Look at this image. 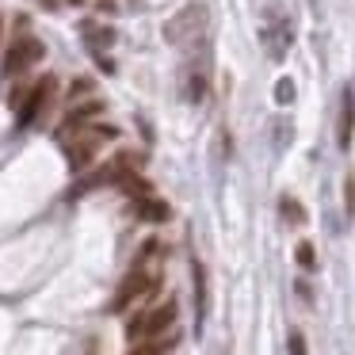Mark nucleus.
I'll list each match as a JSON object with an SVG mask.
<instances>
[{"mask_svg": "<svg viewBox=\"0 0 355 355\" xmlns=\"http://www.w3.org/2000/svg\"><path fill=\"white\" fill-rule=\"evenodd\" d=\"M157 252H161L157 245H146V252L138 256V263H134V268L126 271V279L119 283L115 298H111V309H115V313H123V309H130L134 302L149 298V294L157 291V279H161V275H157V268H153Z\"/></svg>", "mask_w": 355, "mask_h": 355, "instance_id": "f257e3e1", "label": "nucleus"}, {"mask_svg": "<svg viewBox=\"0 0 355 355\" xmlns=\"http://www.w3.org/2000/svg\"><path fill=\"white\" fill-rule=\"evenodd\" d=\"M172 324H176V302H161V306L146 309L141 317H134L126 324V336L130 340H161Z\"/></svg>", "mask_w": 355, "mask_h": 355, "instance_id": "f03ea898", "label": "nucleus"}, {"mask_svg": "<svg viewBox=\"0 0 355 355\" xmlns=\"http://www.w3.org/2000/svg\"><path fill=\"white\" fill-rule=\"evenodd\" d=\"M42 54H46V46H42L35 35H16L12 39V46L4 50V62H0V69H4V77H19V73H27L31 65L42 62Z\"/></svg>", "mask_w": 355, "mask_h": 355, "instance_id": "7ed1b4c3", "label": "nucleus"}, {"mask_svg": "<svg viewBox=\"0 0 355 355\" xmlns=\"http://www.w3.org/2000/svg\"><path fill=\"white\" fill-rule=\"evenodd\" d=\"M202 27H207V8H202V4H187V8L180 12L176 19H168V27H164V39L176 42V46H187V50H191L195 42L202 39Z\"/></svg>", "mask_w": 355, "mask_h": 355, "instance_id": "20e7f679", "label": "nucleus"}, {"mask_svg": "<svg viewBox=\"0 0 355 355\" xmlns=\"http://www.w3.org/2000/svg\"><path fill=\"white\" fill-rule=\"evenodd\" d=\"M50 88H54V77H42V80H35V85H27L24 100L16 103V126H19V130L35 126L39 111L46 107V100H50Z\"/></svg>", "mask_w": 355, "mask_h": 355, "instance_id": "39448f33", "label": "nucleus"}, {"mask_svg": "<svg viewBox=\"0 0 355 355\" xmlns=\"http://www.w3.org/2000/svg\"><path fill=\"white\" fill-rule=\"evenodd\" d=\"M100 141H103V138L92 130V126H88V130H80L77 138L65 146V161H69V168H73V172H85L88 164L96 161V153H100Z\"/></svg>", "mask_w": 355, "mask_h": 355, "instance_id": "423d86ee", "label": "nucleus"}, {"mask_svg": "<svg viewBox=\"0 0 355 355\" xmlns=\"http://www.w3.org/2000/svg\"><path fill=\"white\" fill-rule=\"evenodd\" d=\"M96 115H103V103L100 100H88L85 107H73L69 115L62 119V126H58V138H77L80 130H88V126L96 123Z\"/></svg>", "mask_w": 355, "mask_h": 355, "instance_id": "0eeeda50", "label": "nucleus"}, {"mask_svg": "<svg viewBox=\"0 0 355 355\" xmlns=\"http://www.w3.org/2000/svg\"><path fill=\"white\" fill-rule=\"evenodd\" d=\"M355 138V85H344L340 92V119H336V146L347 149Z\"/></svg>", "mask_w": 355, "mask_h": 355, "instance_id": "6e6552de", "label": "nucleus"}, {"mask_svg": "<svg viewBox=\"0 0 355 355\" xmlns=\"http://www.w3.org/2000/svg\"><path fill=\"white\" fill-rule=\"evenodd\" d=\"M260 42H263V50H268L271 62H283V58L291 54L294 31L283 24V19H279V24H271V27H263V31H260Z\"/></svg>", "mask_w": 355, "mask_h": 355, "instance_id": "1a4fd4ad", "label": "nucleus"}, {"mask_svg": "<svg viewBox=\"0 0 355 355\" xmlns=\"http://www.w3.org/2000/svg\"><path fill=\"white\" fill-rule=\"evenodd\" d=\"M80 39L92 46V54H103L107 46H115V31H111V27H103V24H92V19H88V24H80Z\"/></svg>", "mask_w": 355, "mask_h": 355, "instance_id": "9d476101", "label": "nucleus"}, {"mask_svg": "<svg viewBox=\"0 0 355 355\" xmlns=\"http://www.w3.org/2000/svg\"><path fill=\"white\" fill-rule=\"evenodd\" d=\"M134 214H138L141 222H168L172 210H168V202H161V199H153V195H146V199L134 202Z\"/></svg>", "mask_w": 355, "mask_h": 355, "instance_id": "9b49d317", "label": "nucleus"}, {"mask_svg": "<svg viewBox=\"0 0 355 355\" xmlns=\"http://www.w3.org/2000/svg\"><path fill=\"white\" fill-rule=\"evenodd\" d=\"M191 271H195V313H199V324H202V317H207V271H202L199 260L191 263Z\"/></svg>", "mask_w": 355, "mask_h": 355, "instance_id": "f8f14e48", "label": "nucleus"}, {"mask_svg": "<svg viewBox=\"0 0 355 355\" xmlns=\"http://www.w3.org/2000/svg\"><path fill=\"white\" fill-rule=\"evenodd\" d=\"M279 210H283V222H291V225H302V222H306V210H302V202L291 199V195H283V199H279Z\"/></svg>", "mask_w": 355, "mask_h": 355, "instance_id": "ddd939ff", "label": "nucleus"}, {"mask_svg": "<svg viewBox=\"0 0 355 355\" xmlns=\"http://www.w3.org/2000/svg\"><path fill=\"white\" fill-rule=\"evenodd\" d=\"M164 352H168V344H164V340H138V344H134L126 355H164Z\"/></svg>", "mask_w": 355, "mask_h": 355, "instance_id": "4468645a", "label": "nucleus"}, {"mask_svg": "<svg viewBox=\"0 0 355 355\" xmlns=\"http://www.w3.org/2000/svg\"><path fill=\"white\" fill-rule=\"evenodd\" d=\"M298 263H302L306 271H313L317 256H313V245H309V241H302V245H298Z\"/></svg>", "mask_w": 355, "mask_h": 355, "instance_id": "2eb2a0df", "label": "nucleus"}, {"mask_svg": "<svg viewBox=\"0 0 355 355\" xmlns=\"http://www.w3.org/2000/svg\"><path fill=\"white\" fill-rule=\"evenodd\" d=\"M275 100H279V103H291V100H294V80H291V77H283V80L275 85Z\"/></svg>", "mask_w": 355, "mask_h": 355, "instance_id": "dca6fc26", "label": "nucleus"}, {"mask_svg": "<svg viewBox=\"0 0 355 355\" xmlns=\"http://www.w3.org/2000/svg\"><path fill=\"white\" fill-rule=\"evenodd\" d=\"M344 210L355 218V172L347 176V184H344Z\"/></svg>", "mask_w": 355, "mask_h": 355, "instance_id": "f3484780", "label": "nucleus"}, {"mask_svg": "<svg viewBox=\"0 0 355 355\" xmlns=\"http://www.w3.org/2000/svg\"><path fill=\"white\" fill-rule=\"evenodd\" d=\"M286 141H291V123L279 119V123H275V149H286Z\"/></svg>", "mask_w": 355, "mask_h": 355, "instance_id": "a211bd4d", "label": "nucleus"}, {"mask_svg": "<svg viewBox=\"0 0 355 355\" xmlns=\"http://www.w3.org/2000/svg\"><path fill=\"white\" fill-rule=\"evenodd\" d=\"M286 347H291V355H309V347H306V336H302V332H291V340H286Z\"/></svg>", "mask_w": 355, "mask_h": 355, "instance_id": "6ab92c4d", "label": "nucleus"}, {"mask_svg": "<svg viewBox=\"0 0 355 355\" xmlns=\"http://www.w3.org/2000/svg\"><path fill=\"white\" fill-rule=\"evenodd\" d=\"M88 92H92V80H88V77H80V80H73L69 100H80V96H88Z\"/></svg>", "mask_w": 355, "mask_h": 355, "instance_id": "aec40b11", "label": "nucleus"}, {"mask_svg": "<svg viewBox=\"0 0 355 355\" xmlns=\"http://www.w3.org/2000/svg\"><path fill=\"white\" fill-rule=\"evenodd\" d=\"M62 4H73V8H77V4H85V0H62Z\"/></svg>", "mask_w": 355, "mask_h": 355, "instance_id": "412c9836", "label": "nucleus"}, {"mask_svg": "<svg viewBox=\"0 0 355 355\" xmlns=\"http://www.w3.org/2000/svg\"><path fill=\"white\" fill-rule=\"evenodd\" d=\"M0 39H4V16H0Z\"/></svg>", "mask_w": 355, "mask_h": 355, "instance_id": "4be33fe9", "label": "nucleus"}]
</instances>
